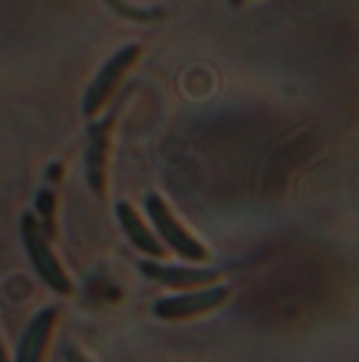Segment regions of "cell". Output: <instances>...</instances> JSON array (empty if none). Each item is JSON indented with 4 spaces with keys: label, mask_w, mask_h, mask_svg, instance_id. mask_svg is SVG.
Returning <instances> with one entry per match:
<instances>
[{
    "label": "cell",
    "mask_w": 359,
    "mask_h": 362,
    "mask_svg": "<svg viewBox=\"0 0 359 362\" xmlns=\"http://www.w3.org/2000/svg\"><path fill=\"white\" fill-rule=\"evenodd\" d=\"M21 240H23V248L30 257V263L34 267V272L38 274V278L57 295H72L74 284L70 280V276L66 274V269L61 267V263L57 261L55 252L49 246V238L42 231L40 223L36 221L34 214L25 212L21 216Z\"/></svg>",
    "instance_id": "1"
},
{
    "label": "cell",
    "mask_w": 359,
    "mask_h": 362,
    "mask_svg": "<svg viewBox=\"0 0 359 362\" xmlns=\"http://www.w3.org/2000/svg\"><path fill=\"white\" fill-rule=\"evenodd\" d=\"M146 214L150 218V223L154 225L157 233L161 235V240L182 259L186 261H195L201 263L209 257L207 248L176 218V214L169 210V206L159 197V195H148L144 202Z\"/></svg>",
    "instance_id": "2"
},
{
    "label": "cell",
    "mask_w": 359,
    "mask_h": 362,
    "mask_svg": "<svg viewBox=\"0 0 359 362\" xmlns=\"http://www.w3.org/2000/svg\"><path fill=\"white\" fill-rule=\"evenodd\" d=\"M231 297V288L229 286H220V284H209V286H201L199 291H190V293H182V295H171V297H163L152 305V314L161 320H169V322H178V320H190L209 312H216L218 308H222Z\"/></svg>",
    "instance_id": "3"
},
{
    "label": "cell",
    "mask_w": 359,
    "mask_h": 362,
    "mask_svg": "<svg viewBox=\"0 0 359 362\" xmlns=\"http://www.w3.org/2000/svg\"><path fill=\"white\" fill-rule=\"evenodd\" d=\"M142 49L138 45H127L123 49H118L95 74V78L91 81V85L85 91L83 98V115L85 117H95L106 102L110 100V95L114 93L116 85L121 83V78L129 72V68L140 59Z\"/></svg>",
    "instance_id": "4"
},
{
    "label": "cell",
    "mask_w": 359,
    "mask_h": 362,
    "mask_svg": "<svg viewBox=\"0 0 359 362\" xmlns=\"http://www.w3.org/2000/svg\"><path fill=\"white\" fill-rule=\"evenodd\" d=\"M138 267H140V272L148 280H152L157 284H163L167 288H180V291L209 286V284L220 280V272L218 269L163 265V263H157V261H142Z\"/></svg>",
    "instance_id": "5"
},
{
    "label": "cell",
    "mask_w": 359,
    "mask_h": 362,
    "mask_svg": "<svg viewBox=\"0 0 359 362\" xmlns=\"http://www.w3.org/2000/svg\"><path fill=\"white\" fill-rule=\"evenodd\" d=\"M59 312L55 308H42L25 327L17 352H15V362H42L51 335L55 331Z\"/></svg>",
    "instance_id": "6"
},
{
    "label": "cell",
    "mask_w": 359,
    "mask_h": 362,
    "mask_svg": "<svg viewBox=\"0 0 359 362\" xmlns=\"http://www.w3.org/2000/svg\"><path fill=\"white\" fill-rule=\"evenodd\" d=\"M110 129H112V119L97 121L89 127L85 172H87V182L95 195H104L106 191V159L110 148Z\"/></svg>",
    "instance_id": "7"
},
{
    "label": "cell",
    "mask_w": 359,
    "mask_h": 362,
    "mask_svg": "<svg viewBox=\"0 0 359 362\" xmlns=\"http://www.w3.org/2000/svg\"><path fill=\"white\" fill-rule=\"evenodd\" d=\"M116 218L121 229L125 231V235L129 238V242L144 255H148L150 259H163L165 257V248L161 246V242L154 238V233L144 225V221L140 218V214L133 210L131 204L127 202H118L116 204Z\"/></svg>",
    "instance_id": "8"
},
{
    "label": "cell",
    "mask_w": 359,
    "mask_h": 362,
    "mask_svg": "<svg viewBox=\"0 0 359 362\" xmlns=\"http://www.w3.org/2000/svg\"><path fill=\"white\" fill-rule=\"evenodd\" d=\"M36 210L40 212V216H42V221H44V225H40V227H42V231L47 233V238H49V235H53V233H55V229H53L55 197H53V193H51V191H40V193H38V197H36Z\"/></svg>",
    "instance_id": "9"
},
{
    "label": "cell",
    "mask_w": 359,
    "mask_h": 362,
    "mask_svg": "<svg viewBox=\"0 0 359 362\" xmlns=\"http://www.w3.org/2000/svg\"><path fill=\"white\" fill-rule=\"evenodd\" d=\"M61 358H63V362H91L80 350H76L74 346H63L61 348Z\"/></svg>",
    "instance_id": "10"
},
{
    "label": "cell",
    "mask_w": 359,
    "mask_h": 362,
    "mask_svg": "<svg viewBox=\"0 0 359 362\" xmlns=\"http://www.w3.org/2000/svg\"><path fill=\"white\" fill-rule=\"evenodd\" d=\"M0 362H8V356H6V350H4L2 339H0Z\"/></svg>",
    "instance_id": "11"
}]
</instances>
